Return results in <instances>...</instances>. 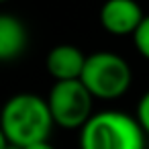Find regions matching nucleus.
Segmentation results:
<instances>
[{
	"label": "nucleus",
	"mask_w": 149,
	"mask_h": 149,
	"mask_svg": "<svg viewBox=\"0 0 149 149\" xmlns=\"http://www.w3.org/2000/svg\"><path fill=\"white\" fill-rule=\"evenodd\" d=\"M53 118L47 100L33 92H19L10 96L0 110V129L15 147H29L49 141Z\"/></svg>",
	"instance_id": "1"
},
{
	"label": "nucleus",
	"mask_w": 149,
	"mask_h": 149,
	"mask_svg": "<svg viewBox=\"0 0 149 149\" xmlns=\"http://www.w3.org/2000/svg\"><path fill=\"white\" fill-rule=\"evenodd\" d=\"M145 137L135 116L100 110L80 129V149H145Z\"/></svg>",
	"instance_id": "2"
},
{
	"label": "nucleus",
	"mask_w": 149,
	"mask_h": 149,
	"mask_svg": "<svg viewBox=\"0 0 149 149\" xmlns=\"http://www.w3.org/2000/svg\"><path fill=\"white\" fill-rule=\"evenodd\" d=\"M80 82L94 100H116L133 84V70L125 57L112 51H96L86 57Z\"/></svg>",
	"instance_id": "3"
},
{
	"label": "nucleus",
	"mask_w": 149,
	"mask_h": 149,
	"mask_svg": "<svg viewBox=\"0 0 149 149\" xmlns=\"http://www.w3.org/2000/svg\"><path fill=\"white\" fill-rule=\"evenodd\" d=\"M45 100L53 125L63 129H82L94 114V98L80 80L55 82Z\"/></svg>",
	"instance_id": "4"
},
{
	"label": "nucleus",
	"mask_w": 149,
	"mask_h": 149,
	"mask_svg": "<svg viewBox=\"0 0 149 149\" xmlns=\"http://www.w3.org/2000/svg\"><path fill=\"white\" fill-rule=\"evenodd\" d=\"M98 19L108 35L133 37L145 19V13L137 0H106L100 6Z\"/></svg>",
	"instance_id": "5"
},
{
	"label": "nucleus",
	"mask_w": 149,
	"mask_h": 149,
	"mask_svg": "<svg viewBox=\"0 0 149 149\" xmlns=\"http://www.w3.org/2000/svg\"><path fill=\"white\" fill-rule=\"evenodd\" d=\"M86 53L72 45V43H61L49 49L45 57V70L53 78V82H70V80H80L86 63Z\"/></svg>",
	"instance_id": "6"
},
{
	"label": "nucleus",
	"mask_w": 149,
	"mask_h": 149,
	"mask_svg": "<svg viewBox=\"0 0 149 149\" xmlns=\"http://www.w3.org/2000/svg\"><path fill=\"white\" fill-rule=\"evenodd\" d=\"M29 43L25 23L13 15H0V61L19 59Z\"/></svg>",
	"instance_id": "7"
},
{
	"label": "nucleus",
	"mask_w": 149,
	"mask_h": 149,
	"mask_svg": "<svg viewBox=\"0 0 149 149\" xmlns=\"http://www.w3.org/2000/svg\"><path fill=\"white\" fill-rule=\"evenodd\" d=\"M133 43H135V49L139 51V55L149 61V15H145V19L141 21L139 29L135 31Z\"/></svg>",
	"instance_id": "8"
},
{
	"label": "nucleus",
	"mask_w": 149,
	"mask_h": 149,
	"mask_svg": "<svg viewBox=\"0 0 149 149\" xmlns=\"http://www.w3.org/2000/svg\"><path fill=\"white\" fill-rule=\"evenodd\" d=\"M137 123L141 125L143 133L149 137V90L139 98V104H137V114H135Z\"/></svg>",
	"instance_id": "9"
},
{
	"label": "nucleus",
	"mask_w": 149,
	"mask_h": 149,
	"mask_svg": "<svg viewBox=\"0 0 149 149\" xmlns=\"http://www.w3.org/2000/svg\"><path fill=\"white\" fill-rule=\"evenodd\" d=\"M23 149H55L49 141H43V143H35V145H29V147H23Z\"/></svg>",
	"instance_id": "10"
},
{
	"label": "nucleus",
	"mask_w": 149,
	"mask_h": 149,
	"mask_svg": "<svg viewBox=\"0 0 149 149\" xmlns=\"http://www.w3.org/2000/svg\"><path fill=\"white\" fill-rule=\"evenodd\" d=\"M8 139H6V135L2 133V129H0V149H8Z\"/></svg>",
	"instance_id": "11"
},
{
	"label": "nucleus",
	"mask_w": 149,
	"mask_h": 149,
	"mask_svg": "<svg viewBox=\"0 0 149 149\" xmlns=\"http://www.w3.org/2000/svg\"><path fill=\"white\" fill-rule=\"evenodd\" d=\"M2 2H8V0H0V4H2Z\"/></svg>",
	"instance_id": "12"
}]
</instances>
